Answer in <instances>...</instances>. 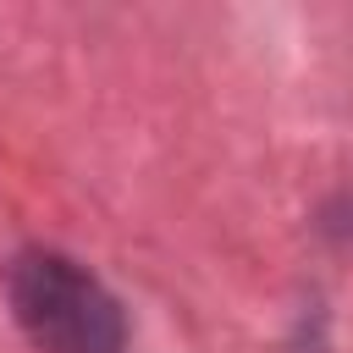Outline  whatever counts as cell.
I'll return each mask as SVG.
<instances>
[{
	"instance_id": "6da1fadb",
	"label": "cell",
	"mask_w": 353,
	"mask_h": 353,
	"mask_svg": "<svg viewBox=\"0 0 353 353\" xmlns=\"http://www.w3.org/2000/svg\"><path fill=\"white\" fill-rule=\"evenodd\" d=\"M6 303L39 353H127L116 292L61 248H22L6 270Z\"/></svg>"
}]
</instances>
